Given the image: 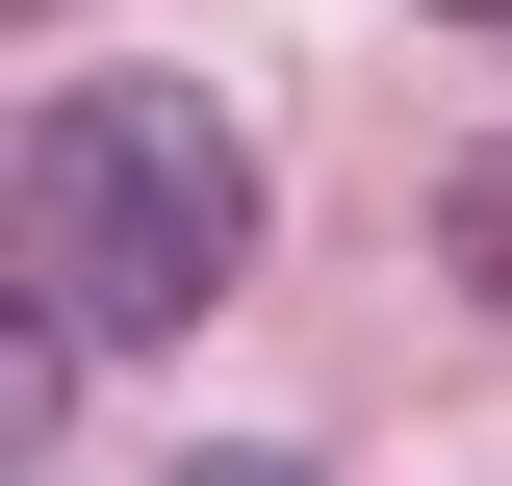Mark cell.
I'll return each instance as SVG.
<instances>
[{"label": "cell", "instance_id": "1", "mask_svg": "<svg viewBox=\"0 0 512 486\" xmlns=\"http://www.w3.org/2000/svg\"><path fill=\"white\" fill-rule=\"evenodd\" d=\"M0 231H26V307H52V333H205L231 256H256V154L180 77H52Z\"/></svg>", "mask_w": 512, "mask_h": 486}, {"label": "cell", "instance_id": "2", "mask_svg": "<svg viewBox=\"0 0 512 486\" xmlns=\"http://www.w3.org/2000/svg\"><path fill=\"white\" fill-rule=\"evenodd\" d=\"M436 231H461V282L512 307V128H487V154H461V205H436Z\"/></svg>", "mask_w": 512, "mask_h": 486}, {"label": "cell", "instance_id": "3", "mask_svg": "<svg viewBox=\"0 0 512 486\" xmlns=\"http://www.w3.org/2000/svg\"><path fill=\"white\" fill-rule=\"evenodd\" d=\"M180 486H308V461H180Z\"/></svg>", "mask_w": 512, "mask_h": 486}, {"label": "cell", "instance_id": "4", "mask_svg": "<svg viewBox=\"0 0 512 486\" xmlns=\"http://www.w3.org/2000/svg\"><path fill=\"white\" fill-rule=\"evenodd\" d=\"M461 26H512V0H461Z\"/></svg>", "mask_w": 512, "mask_h": 486}]
</instances>
